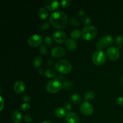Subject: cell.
<instances>
[{
    "label": "cell",
    "mask_w": 123,
    "mask_h": 123,
    "mask_svg": "<svg viewBox=\"0 0 123 123\" xmlns=\"http://www.w3.org/2000/svg\"><path fill=\"white\" fill-rule=\"evenodd\" d=\"M50 22L52 25L58 29H63L67 25V16L62 11H56L51 14Z\"/></svg>",
    "instance_id": "1"
},
{
    "label": "cell",
    "mask_w": 123,
    "mask_h": 123,
    "mask_svg": "<svg viewBox=\"0 0 123 123\" xmlns=\"http://www.w3.org/2000/svg\"><path fill=\"white\" fill-rule=\"evenodd\" d=\"M55 67L56 71L61 74H68L72 70V64L65 60H60L56 61Z\"/></svg>",
    "instance_id": "2"
},
{
    "label": "cell",
    "mask_w": 123,
    "mask_h": 123,
    "mask_svg": "<svg viewBox=\"0 0 123 123\" xmlns=\"http://www.w3.org/2000/svg\"><path fill=\"white\" fill-rule=\"evenodd\" d=\"M97 28L92 25L85 26L82 31V38L86 41H90L93 40L97 36Z\"/></svg>",
    "instance_id": "3"
},
{
    "label": "cell",
    "mask_w": 123,
    "mask_h": 123,
    "mask_svg": "<svg viewBox=\"0 0 123 123\" xmlns=\"http://www.w3.org/2000/svg\"><path fill=\"white\" fill-rule=\"evenodd\" d=\"M46 90L49 93H56L58 92L62 88V84L61 80L58 78H54L46 84Z\"/></svg>",
    "instance_id": "4"
},
{
    "label": "cell",
    "mask_w": 123,
    "mask_h": 123,
    "mask_svg": "<svg viewBox=\"0 0 123 123\" xmlns=\"http://www.w3.org/2000/svg\"><path fill=\"white\" fill-rule=\"evenodd\" d=\"M107 59L106 54L103 50H97L92 55V62L96 66H102L104 64Z\"/></svg>",
    "instance_id": "5"
},
{
    "label": "cell",
    "mask_w": 123,
    "mask_h": 123,
    "mask_svg": "<svg viewBox=\"0 0 123 123\" xmlns=\"http://www.w3.org/2000/svg\"><path fill=\"white\" fill-rule=\"evenodd\" d=\"M107 57L112 61L117 60L120 57V49L116 47H110L106 50Z\"/></svg>",
    "instance_id": "6"
},
{
    "label": "cell",
    "mask_w": 123,
    "mask_h": 123,
    "mask_svg": "<svg viewBox=\"0 0 123 123\" xmlns=\"http://www.w3.org/2000/svg\"><path fill=\"white\" fill-rule=\"evenodd\" d=\"M80 111L82 114L86 116L92 115L94 112V108L92 105L88 102L84 101L80 106Z\"/></svg>",
    "instance_id": "7"
},
{
    "label": "cell",
    "mask_w": 123,
    "mask_h": 123,
    "mask_svg": "<svg viewBox=\"0 0 123 123\" xmlns=\"http://www.w3.org/2000/svg\"><path fill=\"white\" fill-rule=\"evenodd\" d=\"M28 43L30 46L32 47H38V46L42 45L43 42V38L41 36L38 34H34L31 36L28 39Z\"/></svg>",
    "instance_id": "8"
},
{
    "label": "cell",
    "mask_w": 123,
    "mask_h": 123,
    "mask_svg": "<svg viewBox=\"0 0 123 123\" xmlns=\"http://www.w3.org/2000/svg\"><path fill=\"white\" fill-rule=\"evenodd\" d=\"M53 38L58 43H65L67 40V35L62 30H57L53 34Z\"/></svg>",
    "instance_id": "9"
},
{
    "label": "cell",
    "mask_w": 123,
    "mask_h": 123,
    "mask_svg": "<svg viewBox=\"0 0 123 123\" xmlns=\"http://www.w3.org/2000/svg\"><path fill=\"white\" fill-rule=\"evenodd\" d=\"M66 54V50L61 46H55L52 49L51 56L53 58H59L63 56Z\"/></svg>",
    "instance_id": "10"
},
{
    "label": "cell",
    "mask_w": 123,
    "mask_h": 123,
    "mask_svg": "<svg viewBox=\"0 0 123 123\" xmlns=\"http://www.w3.org/2000/svg\"><path fill=\"white\" fill-rule=\"evenodd\" d=\"M44 6L48 10L50 11H54L57 10L60 7V3L56 0H45L43 2Z\"/></svg>",
    "instance_id": "11"
},
{
    "label": "cell",
    "mask_w": 123,
    "mask_h": 123,
    "mask_svg": "<svg viewBox=\"0 0 123 123\" xmlns=\"http://www.w3.org/2000/svg\"><path fill=\"white\" fill-rule=\"evenodd\" d=\"M66 121L67 123H79L80 118L76 113L70 112L67 114L66 117Z\"/></svg>",
    "instance_id": "12"
},
{
    "label": "cell",
    "mask_w": 123,
    "mask_h": 123,
    "mask_svg": "<svg viewBox=\"0 0 123 123\" xmlns=\"http://www.w3.org/2000/svg\"><path fill=\"white\" fill-rule=\"evenodd\" d=\"M14 90L16 93L22 94L25 90V84L22 80H17L14 84Z\"/></svg>",
    "instance_id": "13"
},
{
    "label": "cell",
    "mask_w": 123,
    "mask_h": 123,
    "mask_svg": "<svg viewBox=\"0 0 123 123\" xmlns=\"http://www.w3.org/2000/svg\"><path fill=\"white\" fill-rule=\"evenodd\" d=\"M65 46L68 50L70 51H73L77 48V43L72 38H68L65 42Z\"/></svg>",
    "instance_id": "14"
},
{
    "label": "cell",
    "mask_w": 123,
    "mask_h": 123,
    "mask_svg": "<svg viewBox=\"0 0 123 123\" xmlns=\"http://www.w3.org/2000/svg\"><path fill=\"white\" fill-rule=\"evenodd\" d=\"M12 121L14 123H20L21 122L22 117L20 112L18 110L14 111L12 114Z\"/></svg>",
    "instance_id": "15"
},
{
    "label": "cell",
    "mask_w": 123,
    "mask_h": 123,
    "mask_svg": "<svg viewBox=\"0 0 123 123\" xmlns=\"http://www.w3.org/2000/svg\"><path fill=\"white\" fill-rule=\"evenodd\" d=\"M55 115L56 117L59 118H63L67 116V111L65 110L64 108L60 107V108L56 109L55 111Z\"/></svg>",
    "instance_id": "16"
},
{
    "label": "cell",
    "mask_w": 123,
    "mask_h": 123,
    "mask_svg": "<svg viewBox=\"0 0 123 123\" xmlns=\"http://www.w3.org/2000/svg\"><path fill=\"white\" fill-rule=\"evenodd\" d=\"M49 16V12L47 9L44 8H40L38 10V16L42 20H44L48 18Z\"/></svg>",
    "instance_id": "17"
},
{
    "label": "cell",
    "mask_w": 123,
    "mask_h": 123,
    "mask_svg": "<svg viewBox=\"0 0 123 123\" xmlns=\"http://www.w3.org/2000/svg\"><path fill=\"white\" fill-rule=\"evenodd\" d=\"M102 39L105 46H106L112 45L114 43V38L111 36H110V35H107V36H105L103 38H102Z\"/></svg>",
    "instance_id": "18"
},
{
    "label": "cell",
    "mask_w": 123,
    "mask_h": 123,
    "mask_svg": "<svg viewBox=\"0 0 123 123\" xmlns=\"http://www.w3.org/2000/svg\"><path fill=\"white\" fill-rule=\"evenodd\" d=\"M70 36L73 40H79L81 37L82 36V32L80 30H74L71 32Z\"/></svg>",
    "instance_id": "19"
},
{
    "label": "cell",
    "mask_w": 123,
    "mask_h": 123,
    "mask_svg": "<svg viewBox=\"0 0 123 123\" xmlns=\"http://www.w3.org/2000/svg\"><path fill=\"white\" fill-rule=\"evenodd\" d=\"M70 100L74 104H78L81 102L82 97L79 94L77 93H74L71 95L70 96Z\"/></svg>",
    "instance_id": "20"
},
{
    "label": "cell",
    "mask_w": 123,
    "mask_h": 123,
    "mask_svg": "<svg viewBox=\"0 0 123 123\" xmlns=\"http://www.w3.org/2000/svg\"><path fill=\"white\" fill-rule=\"evenodd\" d=\"M42 62H43V59L42 56H37L33 60V66L34 68H38L42 66Z\"/></svg>",
    "instance_id": "21"
},
{
    "label": "cell",
    "mask_w": 123,
    "mask_h": 123,
    "mask_svg": "<svg viewBox=\"0 0 123 123\" xmlns=\"http://www.w3.org/2000/svg\"><path fill=\"white\" fill-rule=\"evenodd\" d=\"M95 93L94 91H88L86 92L85 94V97H84V100L85 102H89L92 100H93L95 97Z\"/></svg>",
    "instance_id": "22"
},
{
    "label": "cell",
    "mask_w": 123,
    "mask_h": 123,
    "mask_svg": "<svg viewBox=\"0 0 123 123\" xmlns=\"http://www.w3.org/2000/svg\"><path fill=\"white\" fill-rule=\"evenodd\" d=\"M46 78H53L56 75V72L55 70L52 68H48L44 72Z\"/></svg>",
    "instance_id": "23"
},
{
    "label": "cell",
    "mask_w": 123,
    "mask_h": 123,
    "mask_svg": "<svg viewBox=\"0 0 123 123\" xmlns=\"http://www.w3.org/2000/svg\"><path fill=\"white\" fill-rule=\"evenodd\" d=\"M69 22L70 24L72 26H74V27H78L80 25V22H79V20L76 19V18L74 17H72L70 18L69 20Z\"/></svg>",
    "instance_id": "24"
},
{
    "label": "cell",
    "mask_w": 123,
    "mask_h": 123,
    "mask_svg": "<svg viewBox=\"0 0 123 123\" xmlns=\"http://www.w3.org/2000/svg\"><path fill=\"white\" fill-rule=\"evenodd\" d=\"M116 44L118 46V49L122 48V45L123 44V36H118L116 37Z\"/></svg>",
    "instance_id": "25"
},
{
    "label": "cell",
    "mask_w": 123,
    "mask_h": 123,
    "mask_svg": "<svg viewBox=\"0 0 123 123\" xmlns=\"http://www.w3.org/2000/svg\"><path fill=\"white\" fill-rule=\"evenodd\" d=\"M49 27H50V24L48 22H44L40 26V29L42 31H46V30H48Z\"/></svg>",
    "instance_id": "26"
},
{
    "label": "cell",
    "mask_w": 123,
    "mask_h": 123,
    "mask_svg": "<svg viewBox=\"0 0 123 123\" xmlns=\"http://www.w3.org/2000/svg\"><path fill=\"white\" fill-rule=\"evenodd\" d=\"M39 50L41 52V54L43 55H46L48 53V47L45 44H42L39 48Z\"/></svg>",
    "instance_id": "27"
},
{
    "label": "cell",
    "mask_w": 123,
    "mask_h": 123,
    "mask_svg": "<svg viewBox=\"0 0 123 123\" xmlns=\"http://www.w3.org/2000/svg\"><path fill=\"white\" fill-rule=\"evenodd\" d=\"M96 48H97L98 50H102V49H103V48H104V47L105 46V44L103 43L102 38H100V39L97 41V43H96Z\"/></svg>",
    "instance_id": "28"
},
{
    "label": "cell",
    "mask_w": 123,
    "mask_h": 123,
    "mask_svg": "<svg viewBox=\"0 0 123 123\" xmlns=\"http://www.w3.org/2000/svg\"><path fill=\"white\" fill-rule=\"evenodd\" d=\"M72 4L71 0H62L61 1V6L62 8H67L69 7Z\"/></svg>",
    "instance_id": "29"
},
{
    "label": "cell",
    "mask_w": 123,
    "mask_h": 123,
    "mask_svg": "<svg viewBox=\"0 0 123 123\" xmlns=\"http://www.w3.org/2000/svg\"><path fill=\"white\" fill-rule=\"evenodd\" d=\"M44 43L47 44V45L49 46H52L54 43H53V40L50 36H46V37L44 38Z\"/></svg>",
    "instance_id": "30"
},
{
    "label": "cell",
    "mask_w": 123,
    "mask_h": 123,
    "mask_svg": "<svg viewBox=\"0 0 123 123\" xmlns=\"http://www.w3.org/2000/svg\"><path fill=\"white\" fill-rule=\"evenodd\" d=\"M73 84L70 81L68 80V81H65L63 83V87L66 90H70L72 88Z\"/></svg>",
    "instance_id": "31"
},
{
    "label": "cell",
    "mask_w": 123,
    "mask_h": 123,
    "mask_svg": "<svg viewBox=\"0 0 123 123\" xmlns=\"http://www.w3.org/2000/svg\"><path fill=\"white\" fill-rule=\"evenodd\" d=\"M30 109V105L28 103H24L20 106V109L24 111H28Z\"/></svg>",
    "instance_id": "32"
},
{
    "label": "cell",
    "mask_w": 123,
    "mask_h": 123,
    "mask_svg": "<svg viewBox=\"0 0 123 123\" xmlns=\"http://www.w3.org/2000/svg\"><path fill=\"white\" fill-rule=\"evenodd\" d=\"M83 22H84V24L86 26H88V25H90V24H91L92 21H91V19H90V17L88 16H85L84 18V20H83Z\"/></svg>",
    "instance_id": "33"
},
{
    "label": "cell",
    "mask_w": 123,
    "mask_h": 123,
    "mask_svg": "<svg viewBox=\"0 0 123 123\" xmlns=\"http://www.w3.org/2000/svg\"><path fill=\"white\" fill-rule=\"evenodd\" d=\"M64 108L65 110L67 112H70L72 110V106L71 105V104H70L69 103H66L64 104Z\"/></svg>",
    "instance_id": "34"
},
{
    "label": "cell",
    "mask_w": 123,
    "mask_h": 123,
    "mask_svg": "<svg viewBox=\"0 0 123 123\" xmlns=\"http://www.w3.org/2000/svg\"><path fill=\"white\" fill-rule=\"evenodd\" d=\"M117 103L120 106H123V97H119L117 100Z\"/></svg>",
    "instance_id": "35"
},
{
    "label": "cell",
    "mask_w": 123,
    "mask_h": 123,
    "mask_svg": "<svg viewBox=\"0 0 123 123\" xmlns=\"http://www.w3.org/2000/svg\"><path fill=\"white\" fill-rule=\"evenodd\" d=\"M24 120L27 123H31L32 121V117L29 115H25L24 116Z\"/></svg>",
    "instance_id": "36"
},
{
    "label": "cell",
    "mask_w": 123,
    "mask_h": 123,
    "mask_svg": "<svg viewBox=\"0 0 123 123\" xmlns=\"http://www.w3.org/2000/svg\"><path fill=\"white\" fill-rule=\"evenodd\" d=\"M22 99H23V100H24V102H25V103H28V102H31V98H30V96H26V95H25V96H23Z\"/></svg>",
    "instance_id": "37"
},
{
    "label": "cell",
    "mask_w": 123,
    "mask_h": 123,
    "mask_svg": "<svg viewBox=\"0 0 123 123\" xmlns=\"http://www.w3.org/2000/svg\"><path fill=\"white\" fill-rule=\"evenodd\" d=\"M53 63H54V60L52 58H49L48 60V62H47V65L49 67H50V66H52Z\"/></svg>",
    "instance_id": "38"
},
{
    "label": "cell",
    "mask_w": 123,
    "mask_h": 123,
    "mask_svg": "<svg viewBox=\"0 0 123 123\" xmlns=\"http://www.w3.org/2000/svg\"><path fill=\"white\" fill-rule=\"evenodd\" d=\"M78 15L80 18H82V17H84V15H85V12L83 10H80L78 12Z\"/></svg>",
    "instance_id": "39"
},
{
    "label": "cell",
    "mask_w": 123,
    "mask_h": 123,
    "mask_svg": "<svg viewBox=\"0 0 123 123\" xmlns=\"http://www.w3.org/2000/svg\"><path fill=\"white\" fill-rule=\"evenodd\" d=\"M38 74H40V75H42V74L44 73V70L42 68H38Z\"/></svg>",
    "instance_id": "40"
},
{
    "label": "cell",
    "mask_w": 123,
    "mask_h": 123,
    "mask_svg": "<svg viewBox=\"0 0 123 123\" xmlns=\"http://www.w3.org/2000/svg\"><path fill=\"white\" fill-rule=\"evenodd\" d=\"M120 84L122 86H123V76H122V77L120 79Z\"/></svg>",
    "instance_id": "41"
},
{
    "label": "cell",
    "mask_w": 123,
    "mask_h": 123,
    "mask_svg": "<svg viewBox=\"0 0 123 123\" xmlns=\"http://www.w3.org/2000/svg\"><path fill=\"white\" fill-rule=\"evenodd\" d=\"M1 102H2V105H1V111L3 109V106H4V103H3V100H2V97H1Z\"/></svg>",
    "instance_id": "42"
},
{
    "label": "cell",
    "mask_w": 123,
    "mask_h": 123,
    "mask_svg": "<svg viewBox=\"0 0 123 123\" xmlns=\"http://www.w3.org/2000/svg\"><path fill=\"white\" fill-rule=\"evenodd\" d=\"M42 123H53L50 121H43V122H42Z\"/></svg>",
    "instance_id": "43"
},
{
    "label": "cell",
    "mask_w": 123,
    "mask_h": 123,
    "mask_svg": "<svg viewBox=\"0 0 123 123\" xmlns=\"http://www.w3.org/2000/svg\"><path fill=\"white\" fill-rule=\"evenodd\" d=\"M60 78H61V79H64V76H59L58 78V79L59 80H60Z\"/></svg>",
    "instance_id": "44"
}]
</instances>
